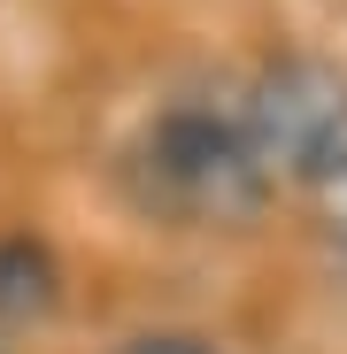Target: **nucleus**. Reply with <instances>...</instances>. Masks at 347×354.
Segmentation results:
<instances>
[{"instance_id":"nucleus-3","label":"nucleus","mask_w":347,"mask_h":354,"mask_svg":"<svg viewBox=\"0 0 347 354\" xmlns=\"http://www.w3.org/2000/svg\"><path fill=\"white\" fill-rule=\"evenodd\" d=\"M317 201H324V239H332V247H339V262H347V169L332 177Z\"/></svg>"},{"instance_id":"nucleus-2","label":"nucleus","mask_w":347,"mask_h":354,"mask_svg":"<svg viewBox=\"0 0 347 354\" xmlns=\"http://www.w3.org/2000/svg\"><path fill=\"white\" fill-rule=\"evenodd\" d=\"M240 124L270 177L324 193L347 169V70L317 54H278L240 93Z\"/></svg>"},{"instance_id":"nucleus-4","label":"nucleus","mask_w":347,"mask_h":354,"mask_svg":"<svg viewBox=\"0 0 347 354\" xmlns=\"http://www.w3.org/2000/svg\"><path fill=\"white\" fill-rule=\"evenodd\" d=\"M124 354H224V346H208V339H193V331H154V339H132Z\"/></svg>"},{"instance_id":"nucleus-1","label":"nucleus","mask_w":347,"mask_h":354,"mask_svg":"<svg viewBox=\"0 0 347 354\" xmlns=\"http://www.w3.org/2000/svg\"><path fill=\"white\" fill-rule=\"evenodd\" d=\"M132 185L139 208L170 223H247L278 177L263 169L240 108H170L132 147Z\"/></svg>"}]
</instances>
